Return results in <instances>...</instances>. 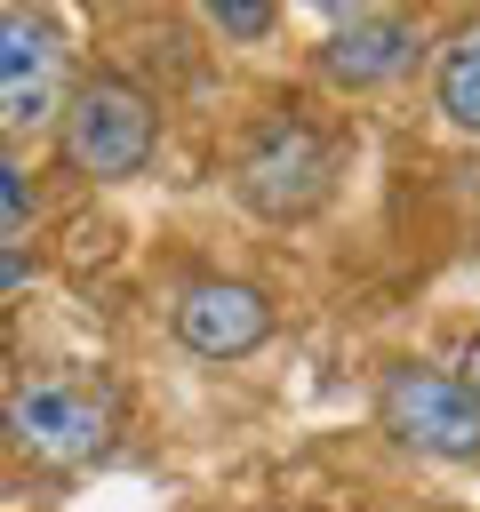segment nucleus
<instances>
[{
  "instance_id": "1",
  "label": "nucleus",
  "mask_w": 480,
  "mask_h": 512,
  "mask_svg": "<svg viewBox=\"0 0 480 512\" xmlns=\"http://www.w3.org/2000/svg\"><path fill=\"white\" fill-rule=\"evenodd\" d=\"M0 440L32 472H88L120 440V384L104 368H24L0 392Z\"/></svg>"
},
{
  "instance_id": "2",
  "label": "nucleus",
  "mask_w": 480,
  "mask_h": 512,
  "mask_svg": "<svg viewBox=\"0 0 480 512\" xmlns=\"http://www.w3.org/2000/svg\"><path fill=\"white\" fill-rule=\"evenodd\" d=\"M56 144H64V168L120 184L160 152V104L128 72H88V80H72V96L56 112Z\"/></svg>"
},
{
  "instance_id": "3",
  "label": "nucleus",
  "mask_w": 480,
  "mask_h": 512,
  "mask_svg": "<svg viewBox=\"0 0 480 512\" xmlns=\"http://www.w3.org/2000/svg\"><path fill=\"white\" fill-rule=\"evenodd\" d=\"M232 192H240L264 224H304V216L328 208V192H336V136L312 128L304 112H272V120L240 144Z\"/></svg>"
},
{
  "instance_id": "4",
  "label": "nucleus",
  "mask_w": 480,
  "mask_h": 512,
  "mask_svg": "<svg viewBox=\"0 0 480 512\" xmlns=\"http://www.w3.org/2000/svg\"><path fill=\"white\" fill-rule=\"evenodd\" d=\"M376 424L392 432V448L432 456V464L480 456V392L440 360H392L376 376Z\"/></svg>"
},
{
  "instance_id": "5",
  "label": "nucleus",
  "mask_w": 480,
  "mask_h": 512,
  "mask_svg": "<svg viewBox=\"0 0 480 512\" xmlns=\"http://www.w3.org/2000/svg\"><path fill=\"white\" fill-rule=\"evenodd\" d=\"M72 96V56L56 16L40 8H0V136H32L64 112Z\"/></svg>"
},
{
  "instance_id": "6",
  "label": "nucleus",
  "mask_w": 480,
  "mask_h": 512,
  "mask_svg": "<svg viewBox=\"0 0 480 512\" xmlns=\"http://www.w3.org/2000/svg\"><path fill=\"white\" fill-rule=\"evenodd\" d=\"M272 336V296L256 280H192L176 296V344L200 360H248Z\"/></svg>"
},
{
  "instance_id": "7",
  "label": "nucleus",
  "mask_w": 480,
  "mask_h": 512,
  "mask_svg": "<svg viewBox=\"0 0 480 512\" xmlns=\"http://www.w3.org/2000/svg\"><path fill=\"white\" fill-rule=\"evenodd\" d=\"M416 48H424V32H416L408 16L352 8V16H336V32L320 40V72H328L336 88L368 96V88H392V80L416 64Z\"/></svg>"
},
{
  "instance_id": "8",
  "label": "nucleus",
  "mask_w": 480,
  "mask_h": 512,
  "mask_svg": "<svg viewBox=\"0 0 480 512\" xmlns=\"http://www.w3.org/2000/svg\"><path fill=\"white\" fill-rule=\"evenodd\" d=\"M432 104L456 136H480V24H464L432 64Z\"/></svg>"
},
{
  "instance_id": "9",
  "label": "nucleus",
  "mask_w": 480,
  "mask_h": 512,
  "mask_svg": "<svg viewBox=\"0 0 480 512\" xmlns=\"http://www.w3.org/2000/svg\"><path fill=\"white\" fill-rule=\"evenodd\" d=\"M40 216V184H32V168L24 160H8L0 152V232H24Z\"/></svg>"
},
{
  "instance_id": "10",
  "label": "nucleus",
  "mask_w": 480,
  "mask_h": 512,
  "mask_svg": "<svg viewBox=\"0 0 480 512\" xmlns=\"http://www.w3.org/2000/svg\"><path fill=\"white\" fill-rule=\"evenodd\" d=\"M216 32H232V40H264L272 24H280V8H264V0H208L200 8Z\"/></svg>"
},
{
  "instance_id": "11",
  "label": "nucleus",
  "mask_w": 480,
  "mask_h": 512,
  "mask_svg": "<svg viewBox=\"0 0 480 512\" xmlns=\"http://www.w3.org/2000/svg\"><path fill=\"white\" fill-rule=\"evenodd\" d=\"M24 280H32V256H24V248H8V240H0V304H8V296H16V288H24Z\"/></svg>"
},
{
  "instance_id": "12",
  "label": "nucleus",
  "mask_w": 480,
  "mask_h": 512,
  "mask_svg": "<svg viewBox=\"0 0 480 512\" xmlns=\"http://www.w3.org/2000/svg\"><path fill=\"white\" fill-rule=\"evenodd\" d=\"M456 376H464V384H472V392H480V328H472V336H464V360H456Z\"/></svg>"
}]
</instances>
